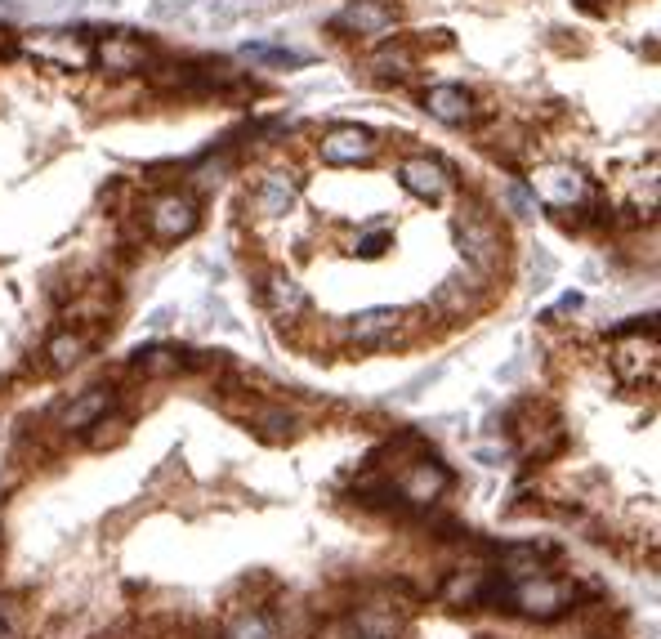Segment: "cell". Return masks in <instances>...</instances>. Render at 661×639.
<instances>
[{"mask_svg": "<svg viewBox=\"0 0 661 639\" xmlns=\"http://www.w3.org/2000/svg\"><path fill=\"white\" fill-rule=\"evenodd\" d=\"M572 309H581V295H577V291H568V295L559 300V313H572Z\"/></svg>", "mask_w": 661, "mask_h": 639, "instance_id": "cell-25", "label": "cell"}, {"mask_svg": "<svg viewBox=\"0 0 661 639\" xmlns=\"http://www.w3.org/2000/svg\"><path fill=\"white\" fill-rule=\"evenodd\" d=\"M398 313L394 309H362V313H353L349 318V340L353 345H362V349H380V345H389V340L398 336Z\"/></svg>", "mask_w": 661, "mask_h": 639, "instance_id": "cell-8", "label": "cell"}, {"mask_svg": "<svg viewBox=\"0 0 661 639\" xmlns=\"http://www.w3.org/2000/svg\"><path fill=\"white\" fill-rule=\"evenodd\" d=\"M99 54H103V63H108L112 72H134V68L148 63V50H143L139 41H130V36H112Z\"/></svg>", "mask_w": 661, "mask_h": 639, "instance_id": "cell-13", "label": "cell"}, {"mask_svg": "<svg viewBox=\"0 0 661 639\" xmlns=\"http://www.w3.org/2000/svg\"><path fill=\"white\" fill-rule=\"evenodd\" d=\"M242 54L255 63H268V68H304L309 63V54H300V50H268V45H246Z\"/></svg>", "mask_w": 661, "mask_h": 639, "instance_id": "cell-16", "label": "cell"}, {"mask_svg": "<svg viewBox=\"0 0 661 639\" xmlns=\"http://www.w3.org/2000/svg\"><path fill=\"white\" fill-rule=\"evenodd\" d=\"M108 403H112L108 389H90V394H81L72 407H67L63 425H67V429H85V425H94L103 412H108Z\"/></svg>", "mask_w": 661, "mask_h": 639, "instance_id": "cell-15", "label": "cell"}, {"mask_svg": "<svg viewBox=\"0 0 661 639\" xmlns=\"http://www.w3.org/2000/svg\"><path fill=\"white\" fill-rule=\"evenodd\" d=\"M474 595H478V572H461V577H452V586H447V599H452V604L474 599Z\"/></svg>", "mask_w": 661, "mask_h": 639, "instance_id": "cell-23", "label": "cell"}, {"mask_svg": "<svg viewBox=\"0 0 661 639\" xmlns=\"http://www.w3.org/2000/svg\"><path fill=\"white\" fill-rule=\"evenodd\" d=\"M532 193L545 197L550 206H559V211H568V206H577L581 197H586V179H581V170H572V166H550L532 179Z\"/></svg>", "mask_w": 661, "mask_h": 639, "instance_id": "cell-4", "label": "cell"}, {"mask_svg": "<svg viewBox=\"0 0 661 639\" xmlns=\"http://www.w3.org/2000/svg\"><path fill=\"white\" fill-rule=\"evenodd\" d=\"M505 206H510L514 215H523V219L536 215V197H528L523 188H505Z\"/></svg>", "mask_w": 661, "mask_h": 639, "instance_id": "cell-24", "label": "cell"}, {"mask_svg": "<svg viewBox=\"0 0 661 639\" xmlns=\"http://www.w3.org/2000/svg\"><path fill=\"white\" fill-rule=\"evenodd\" d=\"M81 354H85V340L81 336H54L50 340V362H54V367H72Z\"/></svg>", "mask_w": 661, "mask_h": 639, "instance_id": "cell-18", "label": "cell"}, {"mask_svg": "<svg viewBox=\"0 0 661 639\" xmlns=\"http://www.w3.org/2000/svg\"><path fill=\"white\" fill-rule=\"evenodd\" d=\"M456 246H461V255L469 260V269H478L487 278V273L501 264V233H496L487 219H461L456 224Z\"/></svg>", "mask_w": 661, "mask_h": 639, "instance_id": "cell-1", "label": "cell"}, {"mask_svg": "<svg viewBox=\"0 0 661 639\" xmlns=\"http://www.w3.org/2000/svg\"><path fill=\"white\" fill-rule=\"evenodd\" d=\"M581 9H590V14H595V9H599V0H581Z\"/></svg>", "mask_w": 661, "mask_h": 639, "instance_id": "cell-26", "label": "cell"}, {"mask_svg": "<svg viewBox=\"0 0 661 639\" xmlns=\"http://www.w3.org/2000/svg\"><path fill=\"white\" fill-rule=\"evenodd\" d=\"M197 228V202L193 197H161L157 206H152V233L161 237V242H179V237H188Z\"/></svg>", "mask_w": 661, "mask_h": 639, "instance_id": "cell-3", "label": "cell"}, {"mask_svg": "<svg viewBox=\"0 0 661 639\" xmlns=\"http://www.w3.org/2000/svg\"><path fill=\"white\" fill-rule=\"evenodd\" d=\"M228 639H277V635L264 617H237V622L228 626Z\"/></svg>", "mask_w": 661, "mask_h": 639, "instance_id": "cell-19", "label": "cell"}, {"mask_svg": "<svg viewBox=\"0 0 661 639\" xmlns=\"http://www.w3.org/2000/svg\"><path fill=\"white\" fill-rule=\"evenodd\" d=\"M335 27H344L353 36H385L394 27V9L380 5V0H349L344 14L335 18Z\"/></svg>", "mask_w": 661, "mask_h": 639, "instance_id": "cell-7", "label": "cell"}, {"mask_svg": "<svg viewBox=\"0 0 661 639\" xmlns=\"http://www.w3.org/2000/svg\"><path fill=\"white\" fill-rule=\"evenodd\" d=\"M295 206V179L291 175H268L260 184V211L264 215H286Z\"/></svg>", "mask_w": 661, "mask_h": 639, "instance_id": "cell-14", "label": "cell"}, {"mask_svg": "<svg viewBox=\"0 0 661 639\" xmlns=\"http://www.w3.org/2000/svg\"><path fill=\"white\" fill-rule=\"evenodd\" d=\"M264 300H268V309L277 313V318H300L304 313V304H309V295H304V286L291 278V273H273L264 286Z\"/></svg>", "mask_w": 661, "mask_h": 639, "instance_id": "cell-10", "label": "cell"}, {"mask_svg": "<svg viewBox=\"0 0 661 639\" xmlns=\"http://www.w3.org/2000/svg\"><path fill=\"white\" fill-rule=\"evenodd\" d=\"M398 179H402V188H407L411 197H425V202H438V197L452 188L447 170L438 166L434 157H407L398 166Z\"/></svg>", "mask_w": 661, "mask_h": 639, "instance_id": "cell-5", "label": "cell"}, {"mask_svg": "<svg viewBox=\"0 0 661 639\" xmlns=\"http://www.w3.org/2000/svg\"><path fill=\"white\" fill-rule=\"evenodd\" d=\"M376 135L362 126H335L327 139H322V161L331 166H362V161L376 157Z\"/></svg>", "mask_w": 661, "mask_h": 639, "instance_id": "cell-2", "label": "cell"}, {"mask_svg": "<svg viewBox=\"0 0 661 639\" xmlns=\"http://www.w3.org/2000/svg\"><path fill=\"white\" fill-rule=\"evenodd\" d=\"M510 599L523 608V613H559L563 604H568V586H559V581H545V577H528V581H514Z\"/></svg>", "mask_w": 661, "mask_h": 639, "instance_id": "cell-6", "label": "cell"}, {"mask_svg": "<svg viewBox=\"0 0 661 639\" xmlns=\"http://www.w3.org/2000/svg\"><path fill=\"white\" fill-rule=\"evenodd\" d=\"M478 291H483V273L461 269V273H452V278H443V286H438V304H447L452 313H461L478 300Z\"/></svg>", "mask_w": 661, "mask_h": 639, "instance_id": "cell-12", "label": "cell"}, {"mask_svg": "<svg viewBox=\"0 0 661 639\" xmlns=\"http://www.w3.org/2000/svg\"><path fill=\"white\" fill-rule=\"evenodd\" d=\"M260 429L264 434H273V438H282V434H291L295 429V416L282 412V407H268V412H260Z\"/></svg>", "mask_w": 661, "mask_h": 639, "instance_id": "cell-22", "label": "cell"}, {"mask_svg": "<svg viewBox=\"0 0 661 639\" xmlns=\"http://www.w3.org/2000/svg\"><path fill=\"white\" fill-rule=\"evenodd\" d=\"M389 246H394V233H389V228H371L367 237H358V255H367V260L385 255Z\"/></svg>", "mask_w": 661, "mask_h": 639, "instance_id": "cell-21", "label": "cell"}, {"mask_svg": "<svg viewBox=\"0 0 661 639\" xmlns=\"http://www.w3.org/2000/svg\"><path fill=\"white\" fill-rule=\"evenodd\" d=\"M425 108L429 117L447 121V126H465L469 121V94L461 85H434V90L425 94Z\"/></svg>", "mask_w": 661, "mask_h": 639, "instance_id": "cell-11", "label": "cell"}, {"mask_svg": "<svg viewBox=\"0 0 661 639\" xmlns=\"http://www.w3.org/2000/svg\"><path fill=\"white\" fill-rule=\"evenodd\" d=\"M32 54H54V59H63V63H76V68H85L90 63V50H76V45H63V41H32Z\"/></svg>", "mask_w": 661, "mask_h": 639, "instance_id": "cell-17", "label": "cell"}, {"mask_svg": "<svg viewBox=\"0 0 661 639\" xmlns=\"http://www.w3.org/2000/svg\"><path fill=\"white\" fill-rule=\"evenodd\" d=\"M376 72L380 76H407L411 72V54L402 50V45H398V50H380L376 54Z\"/></svg>", "mask_w": 661, "mask_h": 639, "instance_id": "cell-20", "label": "cell"}, {"mask_svg": "<svg viewBox=\"0 0 661 639\" xmlns=\"http://www.w3.org/2000/svg\"><path fill=\"white\" fill-rule=\"evenodd\" d=\"M447 483H452V474L443 470V465H429V461H420V465H411L407 474H402V497L407 501H416V505H429V501H438L447 492Z\"/></svg>", "mask_w": 661, "mask_h": 639, "instance_id": "cell-9", "label": "cell"}]
</instances>
